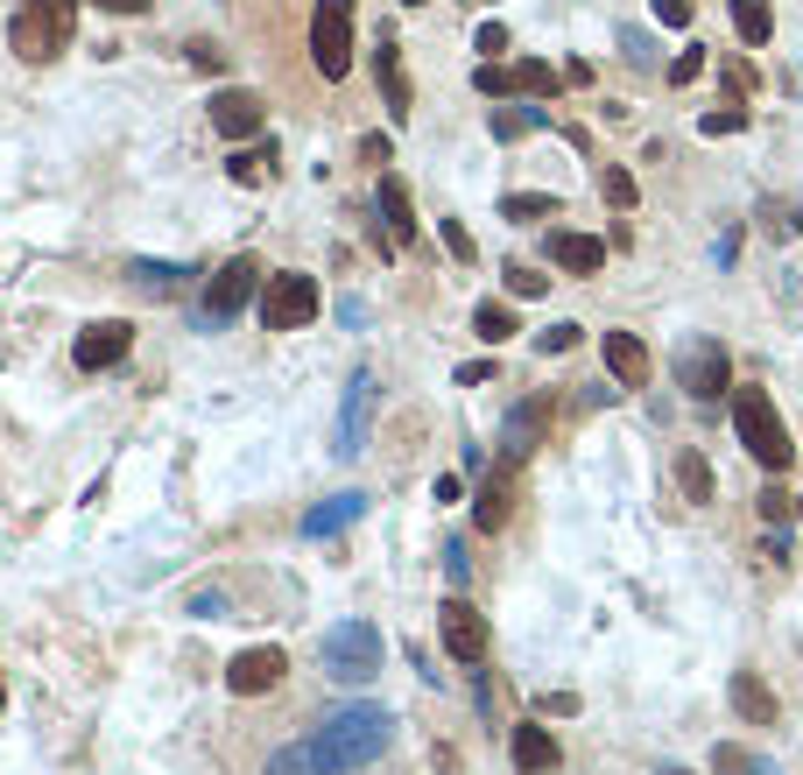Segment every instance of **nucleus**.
I'll return each mask as SVG.
<instances>
[{"label": "nucleus", "mask_w": 803, "mask_h": 775, "mask_svg": "<svg viewBox=\"0 0 803 775\" xmlns=\"http://www.w3.org/2000/svg\"><path fill=\"white\" fill-rule=\"evenodd\" d=\"M360 156L381 170V162H395V142H388V134H367V142H360Z\"/></svg>", "instance_id": "a18cd8bd"}, {"label": "nucleus", "mask_w": 803, "mask_h": 775, "mask_svg": "<svg viewBox=\"0 0 803 775\" xmlns=\"http://www.w3.org/2000/svg\"><path fill=\"white\" fill-rule=\"evenodd\" d=\"M71 22H78V0H28L8 22V42L22 64H50V57L71 50Z\"/></svg>", "instance_id": "7ed1b4c3"}, {"label": "nucleus", "mask_w": 803, "mask_h": 775, "mask_svg": "<svg viewBox=\"0 0 803 775\" xmlns=\"http://www.w3.org/2000/svg\"><path fill=\"white\" fill-rule=\"evenodd\" d=\"M726 93L748 99V93H754V71H748V64H726Z\"/></svg>", "instance_id": "49530a36"}, {"label": "nucleus", "mask_w": 803, "mask_h": 775, "mask_svg": "<svg viewBox=\"0 0 803 775\" xmlns=\"http://www.w3.org/2000/svg\"><path fill=\"white\" fill-rule=\"evenodd\" d=\"M318 655L332 684H367V677H381V628L374 620H338V628H324Z\"/></svg>", "instance_id": "20e7f679"}, {"label": "nucleus", "mask_w": 803, "mask_h": 775, "mask_svg": "<svg viewBox=\"0 0 803 775\" xmlns=\"http://www.w3.org/2000/svg\"><path fill=\"white\" fill-rule=\"evenodd\" d=\"M543 121H549L543 107H494V113H486V127H494V142H522V134H535Z\"/></svg>", "instance_id": "a878e982"}, {"label": "nucleus", "mask_w": 803, "mask_h": 775, "mask_svg": "<svg viewBox=\"0 0 803 775\" xmlns=\"http://www.w3.org/2000/svg\"><path fill=\"white\" fill-rule=\"evenodd\" d=\"M677 381H683V395H691V402H719L726 388H733V360H726L719 339H683Z\"/></svg>", "instance_id": "0eeeda50"}, {"label": "nucleus", "mask_w": 803, "mask_h": 775, "mask_svg": "<svg viewBox=\"0 0 803 775\" xmlns=\"http://www.w3.org/2000/svg\"><path fill=\"white\" fill-rule=\"evenodd\" d=\"M184 275H198V268H184V261H134V282H141V290H170V282H184Z\"/></svg>", "instance_id": "473e14b6"}, {"label": "nucleus", "mask_w": 803, "mask_h": 775, "mask_svg": "<svg viewBox=\"0 0 803 775\" xmlns=\"http://www.w3.org/2000/svg\"><path fill=\"white\" fill-rule=\"evenodd\" d=\"M677 487H683V501H691V508H705V501H712V466H705V452H677Z\"/></svg>", "instance_id": "bb28decb"}, {"label": "nucleus", "mask_w": 803, "mask_h": 775, "mask_svg": "<svg viewBox=\"0 0 803 775\" xmlns=\"http://www.w3.org/2000/svg\"><path fill=\"white\" fill-rule=\"evenodd\" d=\"M733 430L762 472H776V480L790 472L796 444H790V423L776 416V402H768V388H733Z\"/></svg>", "instance_id": "f03ea898"}, {"label": "nucleus", "mask_w": 803, "mask_h": 775, "mask_svg": "<svg viewBox=\"0 0 803 775\" xmlns=\"http://www.w3.org/2000/svg\"><path fill=\"white\" fill-rule=\"evenodd\" d=\"M212 127L226 134V142H255L268 127V99L247 93V85H226V93H212Z\"/></svg>", "instance_id": "9b49d317"}, {"label": "nucleus", "mask_w": 803, "mask_h": 775, "mask_svg": "<svg viewBox=\"0 0 803 775\" xmlns=\"http://www.w3.org/2000/svg\"><path fill=\"white\" fill-rule=\"evenodd\" d=\"M600 353H606V374H614V388H648V346H642L634 332H606Z\"/></svg>", "instance_id": "ddd939ff"}, {"label": "nucleus", "mask_w": 803, "mask_h": 775, "mask_svg": "<svg viewBox=\"0 0 803 775\" xmlns=\"http://www.w3.org/2000/svg\"><path fill=\"white\" fill-rule=\"evenodd\" d=\"M748 127V107H740V99H726V107H712L705 121H697V134H712V142H719V134H740Z\"/></svg>", "instance_id": "72a5a7b5"}, {"label": "nucleus", "mask_w": 803, "mask_h": 775, "mask_svg": "<svg viewBox=\"0 0 803 775\" xmlns=\"http://www.w3.org/2000/svg\"><path fill=\"white\" fill-rule=\"evenodd\" d=\"M255 290H261V261H255V255H233V261L212 275V290H205V318H212V324L240 318V310L255 304Z\"/></svg>", "instance_id": "6e6552de"}, {"label": "nucleus", "mask_w": 803, "mask_h": 775, "mask_svg": "<svg viewBox=\"0 0 803 775\" xmlns=\"http://www.w3.org/2000/svg\"><path fill=\"white\" fill-rule=\"evenodd\" d=\"M226 176H233L240 190H261V184H275V142H268V148H240V156L226 162Z\"/></svg>", "instance_id": "5701e85b"}, {"label": "nucleus", "mask_w": 803, "mask_h": 775, "mask_svg": "<svg viewBox=\"0 0 803 775\" xmlns=\"http://www.w3.org/2000/svg\"><path fill=\"white\" fill-rule=\"evenodd\" d=\"M437 241L452 247V261H472V233L458 226V219H437Z\"/></svg>", "instance_id": "4c0bfd02"}, {"label": "nucleus", "mask_w": 803, "mask_h": 775, "mask_svg": "<svg viewBox=\"0 0 803 775\" xmlns=\"http://www.w3.org/2000/svg\"><path fill=\"white\" fill-rule=\"evenodd\" d=\"M472 85H480V99H522L515 64H480V71H472Z\"/></svg>", "instance_id": "2f4dec72"}, {"label": "nucleus", "mask_w": 803, "mask_h": 775, "mask_svg": "<svg viewBox=\"0 0 803 775\" xmlns=\"http://www.w3.org/2000/svg\"><path fill=\"white\" fill-rule=\"evenodd\" d=\"M515 78H522V99H557L564 71H549L543 57H522V64H515Z\"/></svg>", "instance_id": "7c9ffc66"}, {"label": "nucleus", "mask_w": 803, "mask_h": 775, "mask_svg": "<svg viewBox=\"0 0 803 775\" xmlns=\"http://www.w3.org/2000/svg\"><path fill=\"white\" fill-rule=\"evenodd\" d=\"M790 508H796V494H782V487H768V494H762V521H776V529L790 521Z\"/></svg>", "instance_id": "ea45409f"}, {"label": "nucleus", "mask_w": 803, "mask_h": 775, "mask_svg": "<svg viewBox=\"0 0 803 775\" xmlns=\"http://www.w3.org/2000/svg\"><path fill=\"white\" fill-rule=\"evenodd\" d=\"M92 8H107V14H148L156 0H92Z\"/></svg>", "instance_id": "09e8293b"}, {"label": "nucleus", "mask_w": 803, "mask_h": 775, "mask_svg": "<svg viewBox=\"0 0 803 775\" xmlns=\"http://www.w3.org/2000/svg\"><path fill=\"white\" fill-rule=\"evenodd\" d=\"M578 346V324L571 318H564V324H543V332H535V353H543V360H549V353H571Z\"/></svg>", "instance_id": "c9c22d12"}, {"label": "nucleus", "mask_w": 803, "mask_h": 775, "mask_svg": "<svg viewBox=\"0 0 803 775\" xmlns=\"http://www.w3.org/2000/svg\"><path fill=\"white\" fill-rule=\"evenodd\" d=\"M0 705H8V691H0Z\"/></svg>", "instance_id": "864d4df0"}, {"label": "nucleus", "mask_w": 803, "mask_h": 775, "mask_svg": "<svg viewBox=\"0 0 803 775\" xmlns=\"http://www.w3.org/2000/svg\"><path fill=\"white\" fill-rule=\"evenodd\" d=\"M388 734H395L388 705H346V712H332L310 740L268 754V775H346V768H367L381 748H388Z\"/></svg>", "instance_id": "f257e3e1"}, {"label": "nucleus", "mask_w": 803, "mask_h": 775, "mask_svg": "<svg viewBox=\"0 0 803 775\" xmlns=\"http://www.w3.org/2000/svg\"><path fill=\"white\" fill-rule=\"evenodd\" d=\"M663 775H691V768H663Z\"/></svg>", "instance_id": "8fccbe9b"}, {"label": "nucleus", "mask_w": 803, "mask_h": 775, "mask_svg": "<svg viewBox=\"0 0 803 775\" xmlns=\"http://www.w3.org/2000/svg\"><path fill=\"white\" fill-rule=\"evenodd\" d=\"M472 332H480L486 346H508V339H515V310H508V304H494V296H486V304L472 310Z\"/></svg>", "instance_id": "c756f323"}, {"label": "nucleus", "mask_w": 803, "mask_h": 775, "mask_svg": "<svg viewBox=\"0 0 803 775\" xmlns=\"http://www.w3.org/2000/svg\"><path fill=\"white\" fill-rule=\"evenodd\" d=\"M726 691H733V712H740V719H754V726H776V691H768V684L754 677V669H740V677L726 684Z\"/></svg>", "instance_id": "a211bd4d"}, {"label": "nucleus", "mask_w": 803, "mask_h": 775, "mask_svg": "<svg viewBox=\"0 0 803 775\" xmlns=\"http://www.w3.org/2000/svg\"><path fill=\"white\" fill-rule=\"evenodd\" d=\"M543 430H549V395H529L522 409L508 416V430H501V444H508V458H529L535 444H543Z\"/></svg>", "instance_id": "f3484780"}, {"label": "nucleus", "mask_w": 803, "mask_h": 775, "mask_svg": "<svg viewBox=\"0 0 803 775\" xmlns=\"http://www.w3.org/2000/svg\"><path fill=\"white\" fill-rule=\"evenodd\" d=\"M444 578H452V586H466V578H472V557H466V543H444Z\"/></svg>", "instance_id": "79ce46f5"}, {"label": "nucleus", "mask_w": 803, "mask_h": 775, "mask_svg": "<svg viewBox=\"0 0 803 775\" xmlns=\"http://www.w3.org/2000/svg\"><path fill=\"white\" fill-rule=\"evenodd\" d=\"M318 310H324V290L304 275V268L268 275V290H261V324H268V332H304Z\"/></svg>", "instance_id": "39448f33"}, {"label": "nucleus", "mask_w": 803, "mask_h": 775, "mask_svg": "<svg viewBox=\"0 0 803 775\" xmlns=\"http://www.w3.org/2000/svg\"><path fill=\"white\" fill-rule=\"evenodd\" d=\"M310 64L324 71V85H338L353 71V0H318L310 8Z\"/></svg>", "instance_id": "423d86ee"}, {"label": "nucleus", "mask_w": 803, "mask_h": 775, "mask_svg": "<svg viewBox=\"0 0 803 775\" xmlns=\"http://www.w3.org/2000/svg\"><path fill=\"white\" fill-rule=\"evenodd\" d=\"M458 381H466V388H480V381H494V360H466V367H458Z\"/></svg>", "instance_id": "de8ad7c7"}, {"label": "nucleus", "mask_w": 803, "mask_h": 775, "mask_svg": "<svg viewBox=\"0 0 803 775\" xmlns=\"http://www.w3.org/2000/svg\"><path fill=\"white\" fill-rule=\"evenodd\" d=\"M282 669H289V655H282L275 642L240 649V655L226 663V691H233V698H261V691H275V684H282Z\"/></svg>", "instance_id": "9d476101"}, {"label": "nucleus", "mask_w": 803, "mask_h": 775, "mask_svg": "<svg viewBox=\"0 0 803 775\" xmlns=\"http://www.w3.org/2000/svg\"><path fill=\"white\" fill-rule=\"evenodd\" d=\"M600 198L614 205V212H634V205H642V190H634V170H620V162H600Z\"/></svg>", "instance_id": "c85d7f7f"}, {"label": "nucleus", "mask_w": 803, "mask_h": 775, "mask_svg": "<svg viewBox=\"0 0 803 775\" xmlns=\"http://www.w3.org/2000/svg\"><path fill=\"white\" fill-rule=\"evenodd\" d=\"M549 261L564 268V275H600L606 268V241H592V233H549Z\"/></svg>", "instance_id": "2eb2a0df"}, {"label": "nucleus", "mask_w": 803, "mask_h": 775, "mask_svg": "<svg viewBox=\"0 0 803 775\" xmlns=\"http://www.w3.org/2000/svg\"><path fill=\"white\" fill-rule=\"evenodd\" d=\"M691 78H705V42H691V50L669 57V85H691Z\"/></svg>", "instance_id": "f704fd0d"}, {"label": "nucleus", "mask_w": 803, "mask_h": 775, "mask_svg": "<svg viewBox=\"0 0 803 775\" xmlns=\"http://www.w3.org/2000/svg\"><path fill=\"white\" fill-rule=\"evenodd\" d=\"M374 78H381V93H388V113H395V121H409V78H402V50H395V36H381V50H374Z\"/></svg>", "instance_id": "6ab92c4d"}, {"label": "nucleus", "mask_w": 803, "mask_h": 775, "mask_svg": "<svg viewBox=\"0 0 803 775\" xmlns=\"http://www.w3.org/2000/svg\"><path fill=\"white\" fill-rule=\"evenodd\" d=\"M508 754H515V768H522V775H557V762H564V748H557L549 726H515Z\"/></svg>", "instance_id": "4468645a"}, {"label": "nucleus", "mask_w": 803, "mask_h": 775, "mask_svg": "<svg viewBox=\"0 0 803 775\" xmlns=\"http://www.w3.org/2000/svg\"><path fill=\"white\" fill-rule=\"evenodd\" d=\"M190 64H198V71H226V50H219V42H190Z\"/></svg>", "instance_id": "37998d69"}, {"label": "nucleus", "mask_w": 803, "mask_h": 775, "mask_svg": "<svg viewBox=\"0 0 803 775\" xmlns=\"http://www.w3.org/2000/svg\"><path fill=\"white\" fill-rule=\"evenodd\" d=\"M733 28L748 50H768V36H776V14H768V0H733Z\"/></svg>", "instance_id": "b1692460"}, {"label": "nucleus", "mask_w": 803, "mask_h": 775, "mask_svg": "<svg viewBox=\"0 0 803 775\" xmlns=\"http://www.w3.org/2000/svg\"><path fill=\"white\" fill-rule=\"evenodd\" d=\"M381 219H388V241L395 247H416V212H409V184H402L395 170H381V190H374Z\"/></svg>", "instance_id": "dca6fc26"}, {"label": "nucleus", "mask_w": 803, "mask_h": 775, "mask_svg": "<svg viewBox=\"0 0 803 775\" xmlns=\"http://www.w3.org/2000/svg\"><path fill=\"white\" fill-rule=\"evenodd\" d=\"M712 775H782V768L768 762V754H748L740 740H719V748H712Z\"/></svg>", "instance_id": "393cba45"}, {"label": "nucleus", "mask_w": 803, "mask_h": 775, "mask_svg": "<svg viewBox=\"0 0 803 775\" xmlns=\"http://www.w3.org/2000/svg\"><path fill=\"white\" fill-rule=\"evenodd\" d=\"M557 190H508L501 198V219H515V226H543V219H557Z\"/></svg>", "instance_id": "412c9836"}, {"label": "nucleus", "mask_w": 803, "mask_h": 775, "mask_svg": "<svg viewBox=\"0 0 803 775\" xmlns=\"http://www.w3.org/2000/svg\"><path fill=\"white\" fill-rule=\"evenodd\" d=\"M796 515H803V494H796Z\"/></svg>", "instance_id": "603ef678"}, {"label": "nucleus", "mask_w": 803, "mask_h": 775, "mask_svg": "<svg viewBox=\"0 0 803 775\" xmlns=\"http://www.w3.org/2000/svg\"><path fill=\"white\" fill-rule=\"evenodd\" d=\"M127 346H134V324H127V318H99V324H85V332H78L71 360H78L85 374H99V367H121Z\"/></svg>", "instance_id": "f8f14e48"}, {"label": "nucleus", "mask_w": 803, "mask_h": 775, "mask_svg": "<svg viewBox=\"0 0 803 775\" xmlns=\"http://www.w3.org/2000/svg\"><path fill=\"white\" fill-rule=\"evenodd\" d=\"M656 22L663 28H691V0H656Z\"/></svg>", "instance_id": "c03bdc74"}, {"label": "nucleus", "mask_w": 803, "mask_h": 775, "mask_svg": "<svg viewBox=\"0 0 803 775\" xmlns=\"http://www.w3.org/2000/svg\"><path fill=\"white\" fill-rule=\"evenodd\" d=\"M402 8H423V0H402Z\"/></svg>", "instance_id": "3c124183"}, {"label": "nucleus", "mask_w": 803, "mask_h": 775, "mask_svg": "<svg viewBox=\"0 0 803 775\" xmlns=\"http://www.w3.org/2000/svg\"><path fill=\"white\" fill-rule=\"evenodd\" d=\"M437 642L452 663H486V614L472 600H444L437 606Z\"/></svg>", "instance_id": "1a4fd4ad"}, {"label": "nucleus", "mask_w": 803, "mask_h": 775, "mask_svg": "<svg viewBox=\"0 0 803 775\" xmlns=\"http://www.w3.org/2000/svg\"><path fill=\"white\" fill-rule=\"evenodd\" d=\"M190 614H198V620H226V592H190Z\"/></svg>", "instance_id": "a19ab883"}, {"label": "nucleus", "mask_w": 803, "mask_h": 775, "mask_svg": "<svg viewBox=\"0 0 803 775\" xmlns=\"http://www.w3.org/2000/svg\"><path fill=\"white\" fill-rule=\"evenodd\" d=\"M508 515H515V494H508V480H486V487H480V501H472V521H480V529L494 536Z\"/></svg>", "instance_id": "cd10ccee"}, {"label": "nucleus", "mask_w": 803, "mask_h": 775, "mask_svg": "<svg viewBox=\"0 0 803 775\" xmlns=\"http://www.w3.org/2000/svg\"><path fill=\"white\" fill-rule=\"evenodd\" d=\"M367 515V494H332V501H318V508L304 515V536H338L346 521H360Z\"/></svg>", "instance_id": "aec40b11"}, {"label": "nucleus", "mask_w": 803, "mask_h": 775, "mask_svg": "<svg viewBox=\"0 0 803 775\" xmlns=\"http://www.w3.org/2000/svg\"><path fill=\"white\" fill-rule=\"evenodd\" d=\"M367 402H374V381H353V402H346V423H338V458H353L367 444Z\"/></svg>", "instance_id": "4be33fe9"}, {"label": "nucleus", "mask_w": 803, "mask_h": 775, "mask_svg": "<svg viewBox=\"0 0 803 775\" xmlns=\"http://www.w3.org/2000/svg\"><path fill=\"white\" fill-rule=\"evenodd\" d=\"M472 50H480V64H501V50H508V28H501V22H480Z\"/></svg>", "instance_id": "e433bc0d"}, {"label": "nucleus", "mask_w": 803, "mask_h": 775, "mask_svg": "<svg viewBox=\"0 0 803 775\" xmlns=\"http://www.w3.org/2000/svg\"><path fill=\"white\" fill-rule=\"evenodd\" d=\"M508 290H515V296H543L549 275H543V268H522V261H515V268H508Z\"/></svg>", "instance_id": "58836bf2"}]
</instances>
